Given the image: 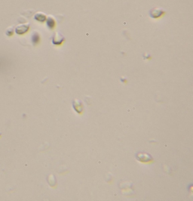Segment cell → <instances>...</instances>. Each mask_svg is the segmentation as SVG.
<instances>
[{"label":"cell","instance_id":"1","mask_svg":"<svg viewBox=\"0 0 193 201\" xmlns=\"http://www.w3.org/2000/svg\"><path fill=\"white\" fill-rule=\"evenodd\" d=\"M165 14V12L160 9H153L150 12L151 17L154 19H157L162 17Z\"/></svg>","mask_w":193,"mask_h":201},{"label":"cell","instance_id":"2","mask_svg":"<svg viewBox=\"0 0 193 201\" xmlns=\"http://www.w3.org/2000/svg\"><path fill=\"white\" fill-rule=\"evenodd\" d=\"M137 155L138 156V157H137L138 159L142 162H148L152 160V158L150 155L147 154L140 153Z\"/></svg>","mask_w":193,"mask_h":201},{"label":"cell","instance_id":"3","mask_svg":"<svg viewBox=\"0 0 193 201\" xmlns=\"http://www.w3.org/2000/svg\"><path fill=\"white\" fill-rule=\"evenodd\" d=\"M32 42L34 43H37L39 42V36L37 35V34H34L33 35L32 37Z\"/></svg>","mask_w":193,"mask_h":201}]
</instances>
